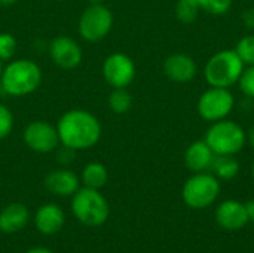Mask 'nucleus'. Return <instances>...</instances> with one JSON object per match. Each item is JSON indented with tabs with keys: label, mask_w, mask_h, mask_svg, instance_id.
<instances>
[{
	"label": "nucleus",
	"mask_w": 254,
	"mask_h": 253,
	"mask_svg": "<svg viewBox=\"0 0 254 253\" xmlns=\"http://www.w3.org/2000/svg\"><path fill=\"white\" fill-rule=\"evenodd\" d=\"M65 224V215L58 204L48 203L37 209L34 216V225L39 233L45 236H54L63 230Z\"/></svg>",
	"instance_id": "obj_14"
},
{
	"label": "nucleus",
	"mask_w": 254,
	"mask_h": 253,
	"mask_svg": "<svg viewBox=\"0 0 254 253\" xmlns=\"http://www.w3.org/2000/svg\"><path fill=\"white\" fill-rule=\"evenodd\" d=\"M238 84H240L241 91L247 97L254 98V66H249L247 69H244Z\"/></svg>",
	"instance_id": "obj_26"
},
{
	"label": "nucleus",
	"mask_w": 254,
	"mask_h": 253,
	"mask_svg": "<svg viewBox=\"0 0 254 253\" xmlns=\"http://www.w3.org/2000/svg\"><path fill=\"white\" fill-rule=\"evenodd\" d=\"M18 0H0V6H12L15 4Z\"/></svg>",
	"instance_id": "obj_31"
},
{
	"label": "nucleus",
	"mask_w": 254,
	"mask_h": 253,
	"mask_svg": "<svg viewBox=\"0 0 254 253\" xmlns=\"http://www.w3.org/2000/svg\"><path fill=\"white\" fill-rule=\"evenodd\" d=\"M80 180L74 171L67 169H58L51 171L45 177V188L58 197H73V194L80 188Z\"/></svg>",
	"instance_id": "obj_15"
},
{
	"label": "nucleus",
	"mask_w": 254,
	"mask_h": 253,
	"mask_svg": "<svg viewBox=\"0 0 254 253\" xmlns=\"http://www.w3.org/2000/svg\"><path fill=\"white\" fill-rule=\"evenodd\" d=\"M211 170L214 171V176L222 180H231L237 177L240 173V163L234 155H216Z\"/></svg>",
	"instance_id": "obj_19"
},
{
	"label": "nucleus",
	"mask_w": 254,
	"mask_h": 253,
	"mask_svg": "<svg viewBox=\"0 0 254 253\" xmlns=\"http://www.w3.org/2000/svg\"><path fill=\"white\" fill-rule=\"evenodd\" d=\"M13 130V113L6 104L0 103V140L6 139Z\"/></svg>",
	"instance_id": "obj_25"
},
{
	"label": "nucleus",
	"mask_w": 254,
	"mask_h": 253,
	"mask_svg": "<svg viewBox=\"0 0 254 253\" xmlns=\"http://www.w3.org/2000/svg\"><path fill=\"white\" fill-rule=\"evenodd\" d=\"M216 222L219 227L235 231L241 230L249 224L247 209L246 204L237 200H226L216 209Z\"/></svg>",
	"instance_id": "obj_12"
},
{
	"label": "nucleus",
	"mask_w": 254,
	"mask_h": 253,
	"mask_svg": "<svg viewBox=\"0 0 254 253\" xmlns=\"http://www.w3.org/2000/svg\"><path fill=\"white\" fill-rule=\"evenodd\" d=\"M252 174H253V179H254V164H253V170H252Z\"/></svg>",
	"instance_id": "obj_34"
},
{
	"label": "nucleus",
	"mask_w": 254,
	"mask_h": 253,
	"mask_svg": "<svg viewBox=\"0 0 254 253\" xmlns=\"http://www.w3.org/2000/svg\"><path fill=\"white\" fill-rule=\"evenodd\" d=\"M80 180H82L83 186L100 191L109 180V173H107L106 166L101 163H95V161L86 164L85 169L82 170Z\"/></svg>",
	"instance_id": "obj_18"
},
{
	"label": "nucleus",
	"mask_w": 254,
	"mask_h": 253,
	"mask_svg": "<svg viewBox=\"0 0 254 253\" xmlns=\"http://www.w3.org/2000/svg\"><path fill=\"white\" fill-rule=\"evenodd\" d=\"M113 21L115 19L112 10L103 3L88 4L77 21L79 36L89 43L101 42L112 31Z\"/></svg>",
	"instance_id": "obj_6"
},
{
	"label": "nucleus",
	"mask_w": 254,
	"mask_h": 253,
	"mask_svg": "<svg viewBox=\"0 0 254 253\" xmlns=\"http://www.w3.org/2000/svg\"><path fill=\"white\" fill-rule=\"evenodd\" d=\"M101 73L112 88H128L135 79V64L129 55L115 52L104 60Z\"/></svg>",
	"instance_id": "obj_9"
},
{
	"label": "nucleus",
	"mask_w": 254,
	"mask_h": 253,
	"mask_svg": "<svg viewBox=\"0 0 254 253\" xmlns=\"http://www.w3.org/2000/svg\"><path fill=\"white\" fill-rule=\"evenodd\" d=\"M234 51L241 58L244 66H254V34L241 37Z\"/></svg>",
	"instance_id": "obj_22"
},
{
	"label": "nucleus",
	"mask_w": 254,
	"mask_h": 253,
	"mask_svg": "<svg viewBox=\"0 0 254 253\" xmlns=\"http://www.w3.org/2000/svg\"><path fill=\"white\" fill-rule=\"evenodd\" d=\"M28 209L21 203L7 204L0 212V231L4 234H13L21 231L28 222Z\"/></svg>",
	"instance_id": "obj_17"
},
{
	"label": "nucleus",
	"mask_w": 254,
	"mask_h": 253,
	"mask_svg": "<svg viewBox=\"0 0 254 253\" xmlns=\"http://www.w3.org/2000/svg\"><path fill=\"white\" fill-rule=\"evenodd\" d=\"M202 10L211 13V15H225L231 10L234 0H198Z\"/></svg>",
	"instance_id": "obj_23"
},
{
	"label": "nucleus",
	"mask_w": 254,
	"mask_h": 253,
	"mask_svg": "<svg viewBox=\"0 0 254 253\" xmlns=\"http://www.w3.org/2000/svg\"><path fill=\"white\" fill-rule=\"evenodd\" d=\"M220 194V183L214 174L195 173L183 185L182 197L190 209H205L211 206Z\"/></svg>",
	"instance_id": "obj_7"
},
{
	"label": "nucleus",
	"mask_w": 254,
	"mask_h": 253,
	"mask_svg": "<svg viewBox=\"0 0 254 253\" xmlns=\"http://www.w3.org/2000/svg\"><path fill=\"white\" fill-rule=\"evenodd\" d=\"M196 63L188 54H173L164 61L165 76L177 84H186L196 75Z\"/></svg>",
	"instance_id": "obj_13"
},
{
	"label": "nucleus",
	"mask_w": 254,
	"mask_h": 253,
	"mask_svg": "<svg viewBox=\"0 0 254 253\" xmlns=\"http://www.w3.org/2000/svg\"><path fill=\"white\" fill-rule=\"evenodd\" d=\"M89 4H95V3H103V0H86Z\"/></svg>",
	"instance_id": "obj_32"
},
{
	"label": "nucleus",
	"mask_w": 254,
	"mask_h": 253,
	"mask_svg": "<svg viewBox=\"0 0 254 253\" xmlns=\"http://www.w3.org/2000/svg\"><path fill=\"white\" fill-rule=\"evenodd\" d=\"M1 72H3V61L0 60V76H1Z\"/></svg>",
	"instance_id": "obj_33"
},
{
	"label": "nucleus",
	"mask_w": 254,
	"mask_h": 253,
	"mask_svg": "<svg viewBox=\"0 0 254 253\" xmlns=\"http://www.w3.org/2000/svg\"><path fill=\"white\" fill-rule=\"evenodd\" d=\"M16 52V39L10 33H0V60L9 61Z\"/></svg>",
	"instance_id": "obj_24"
},
{
	"label": "nucleus",
	"mask_w": 254,
	"mask_h": 253,
	"mask_svg": "<svg viewBox=\"0 0 254 253\" xmlns=\"http://www.w3.org/2000/svg\"><path fill=\"white\" fill-rule=\"evenodd\" d=\"M246 209H247V216H249V222H254V200L249 201L246 204Z\"/></svg>",
	"instance_id": "obj_28"
},
{
	"label": "nucleus",
	"mask_w": 254,
	"mask_h": 253,
	"mask_svg": "<svg viewBox=\"0 0 254 253\" xmlns=\"http://www.w3.org/2000/svg\"><path fill=\"white\" fill-rule=\"evenodd\" d=\"M42 84V69L33 60L19 58L3 67L0 76L1 89L12 97L33 94Z\"/></svg>",
	"instance_id": "obj_2"
},
{
	"label": "nucleus",
	"mask_w": 254,
	"mask_h": 253,
	"mask_svg": "<svg viewBox=\"0 0 254 253\" xmlns=\"http://www.w3.org/2000/svg\"><path fill=\"white\" fill-rule=\"evenodd\" d=\"M243 21L246 22V25H247L249 28L254 30V7L247 9V10L243 13Z\"/></svg>",
	"instance_id": "obj_27"
},
{
	"label": "nucleus",
	"mask_w": 254,
	"mask_h": 253,
	"mask_svg": "<svg viewBox=\"0 0 254 253\" xmlns=\"http://www.w3.org/2000/svg\"><path fill=\"white\" fill-rule=\"evenodd\" d=\"M216 154L205 140H196L185 152V164L193 173H205L211 169Z\"/></svg>",
	"instance_id": "obj_16"
},
{
	"label": "nucleus",
	"mask_w": 254,
	"mask_h": 253,
	"mask_svg": "<svg viewBox=\"0 0 254 253\" xmlns=\"http://www.w3.org/2000/svg\"><path fill=\"white\" fill-rule=\"evenodd\" d=\"M201 6L198 0H177L176 4V15L180 22L190 24L193 22L199 15Z\"/></svg>",
	"instance_id": "obj_21"
},
{
	"label": "nucleus",
	"mask_w": 254,
	"mask_h": 253,
	"mask_svg": "<svg viewBox=\"0 0 254 253\" xmlns=\"http://www.w3.org/2000/svg\"><path fill=\"white\" fill-rule=\"evenodd\" d=\"M71 212L80 224L86 227H101L109 219L110 207L98 189L83 186L73 194Z\"/></svg>",
	"instance_id": "obj_3"
},
{
	"label": "nucleus",
	"mask_w": 254,
	"mask_h": 253,
	"mask_svg": "<svg viewBox=\"0 0 254 253\" xmlns=\"http://www.w3.org/2000/svg\"><path fill=\"white\" fill-rule=\"evenodd\" d=\"M204 140L216 155H235L243 151L247 136L240 124L225 118L213 122Z\"/></svg>",
	"instance_id": "obj_5"
},
{
	"label": "nucleus",
	"mask_w": 254,
	"mask_h": 253,
	"mask_svg": "<svg viewBox=\"0 0 254 253\" xmlns=\"http://www.w3.org/2000/svg\"><path fill=\"white\" fill-rule=\"evenodd\" d=\"M22 140L28 149L37 154H49L60 145L57 127L46 121L30 122L22 133Z\"/></svg>",
	"instance_id": "obj_10"
},
{
	"label": "nucleus",
	"mask_w": 254,
	"mask_h": 253,
	"mask_svg": "<svg viewBox=\"0 0 254 253\" xmlns=\"http://www.w3.org/2000/svg\"><path fill=\"white\" fill-rule=\"evenodd\" d=\"M49 55L55 66L64 70H73L80 66L83 51L80 45L68 36H57L49 45Z\"/></svg>",
	"instance_id": "obj_11"
},
{
	"label": "nucleus",
	"mask_w": 254,
	"mask_h": 253,
	"mask_svg": "<svg viewBox=\"0 0 254 253\" xmlns=\"http://www.w3.org/2000/svg\"><path fill=\"white\" fill-rule=\"evenodd\" d=\"M249 142H250V145H252V148L254 149V125L252 127V130L249 131Z\"/></svg>",
	"instance_id": "obj_30"
},
{
	"label": "nucleus",
	"mask_w": 254,
	"mask_h": 253,
	"mask_svg": "<svg viewBox=\"0 0 254 253\" xmlns=\"http://www.w3.org/2000/svg\"><path fill=\"white\" fill-rule=\"evenodd\" d=\"M61 146L76 151L94 148L101 139V124L98 118L85 109H70L57 122Z\"/></svg>",
	"instance_id": "obj_1"
},
{
	"label": "nucleus",
	"mask_w": 254,
	"mask_h": 253,
	"mask_svg": "<svg viewBox=\"0 0 254 253\" xmlns=\"http://www.w3.org/2000/svg\"><path fill=\"white\" fill-rule=\"evenodd\" d=\"M235 98L229 88L210 86L198 100V113L204 121L216 122L225 119L234 109Z\"/></svg>",
	"instance_id": "obj_8"
},
{
	"label": "nucleus",
	"mask_w": 254,
	"mask_h": 253,
	"mask_svg": "<svg viewBox=\"0 0 254 253\" xmlns=\"http://www.w3.org/2000/svg\"><path fill=\"white\" fill-rule=\"evenodd\" d=\"M27 253H54L52 251H49V249H45V248H33V249H30Z\"/></svg>",
	"instance_id": "obj_29"
},
{
	"label": "nucleus",
	"mask_w": 254,
	"mask_h": 253,
	"mask_svg": "<svg viewBox=\"0 0 254 253\" xmlns=\"http://www.w3.org/2000/svg\"><path fill=\"white\" fill-rule=\"evenodd\" d=\"M244 72V63L232 49H223L214 54L205 64L204 78L210 86L231 88Z\"/></svg>",
	"instance_id": "obj_4"
},
{
	"label": "nucleus",
	"mask_w": 254,
	"mask_h": 253,
	"mask_svg": "<svg viewBox=\"0 0 254 253\" xmlns=\"http://www.w3.org/2000/svg\"><path fill=\"white\" fill-rule=\"evenodd\" d=\"M132 106V95L127 88H113L109 95V107L116 115L127 113Z\"/></svg>",
	"instance_id": "obj_20"
}]
</instances>
